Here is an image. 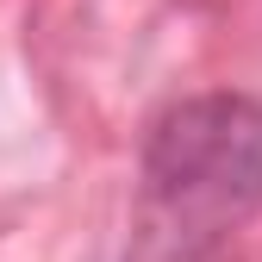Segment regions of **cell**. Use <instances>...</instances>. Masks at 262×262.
I'll use <instances>...</instances> for the list:
<instances>
[{"mask_svg":"<svg viewBox=\"0 0 262 262\" xmlns=\"http://www.w3.org/2000/svg\"><path fill=\"white\" fill-rule=\"evenodd\" d=\"M262 212V94L206 88L169 100L138 150L125 262H219Z\"/></svg>","mask_w":262,"mask_h":262,"instance_id":"cell-1","label":"cell"}]
</instances>
